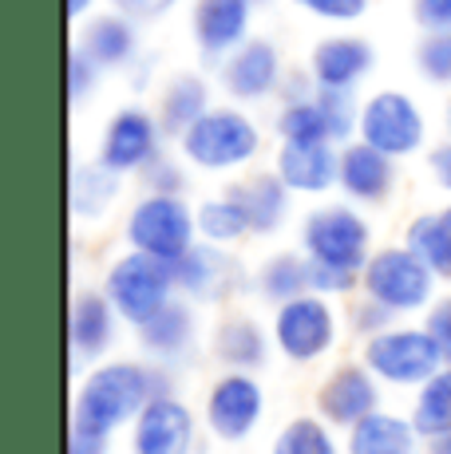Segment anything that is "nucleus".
<instances>
[{"instance_id": "f257e3e1", "label": "nucleus", "mask_w": 451, "mask_h": 454, "mask_svg": "<svg viewBox=\"0 0 451 454\" xmlns=\"http://www.w3.org/2000/svg\"><path fill=\"white\" fill-rule=\"evenodd\" d=\"M154 395H175V380L162 368H143L131 360L103 364L80 383L72 419L99 427V431H115V427L135 423Z\"/></svg>"}, {"instance_id": "f03ea898", "label": "nucleus", "mask_w": 451, "mask_h": 454, "mask_svg": "<svg viewBox=\"0 0 451 454\" xmlns=\"http://www.w3.org/2000/svg\"><path fill=\"white\" fill-rule=\"evenodd\" d=\"M262 151V130L238 107H210L186 135L178 138V154L198 170H241Z\"/></svg>"}, {"instance_id": "7ed1b4c3", "label": "nucleus", "mask_w": 451, "mask_h": 454, "mask_svg": "<svg viewBox=\"0 0 451 454\" xmlns=\"http://www.w3.org/2000/svg\"><path fill=\"white\" fill-rule=\"evenodd\" d=\"M103 293L115 304L119 320L143 328L154 312H162L175 301V293H178L175 265L162 257H151V253L127 249L123 257L107 269V277H103Z\"/></svg>"}, {"instance_id": "20e7f679", "label": "nucleus", "mask_w": 451, "mask_h": 454, "mask_svg": "<svg viewBox=\"0 0 451 454\" xmlns=\"http://www.w3.org/2000/svg\"><path fill=\"white\" fill-rule=\"evenodd\" d=\"M301 253L317 265L352 269L364 273L372 257V230L349 202L344 206H317L301 222Z\"/></svg>"}, {"instance_id": "39448f33", "label": "nucleus", "mask_w": 451, "mask_h": 454, "mask_svg": "<svg viewBox=\"0 0 451 454\" xmlns=\"http://www.w3.org/2000/svg\"><path fill=\"white\" fill-rule=\"evenodd\" d=\"M439 277L423 265L420 253H412L407 246H384L368 257L360 273V293H368L372 301H380L384 309L400 312H420L431 304L436 296Z\"/></svg>"}, {"instance_id": "423d86ee", "label": "nucleus", "mask_w": 451, "mask_h": 454, "mask_svg": "<svg viewBox=\"0 0 451 454\" xmlns=\"http://www.w3.org/2000/svg\"><path fill=\"white\" fill-rule=\"evenodd\" d=\"M198 241V217L182 194H143L127 214V246L175 261Z\"/></svg>"}, {"instance_id": "0eeeda50", "label": "nucleus", "mask_w": 451, "mask_h": 454, "mask_svg": "<svg viewBox=\"0 0 451 454\" xmlns=\"http://www.w3.org/2000/svg\"><path fill=\"white\" fill-rule=\"evenodd\" d=\"M364 364L380 383L420 387L444 368V356L428 328H384L380 336L364 340Z\"/></svg>"}, {"instance_id": "6e6552de", "label": "nucleus", "mask_w": 451, "mask_h": 454, "mask_svg": "<svg viewBox=\"0 0 451 454\" xmlns=\"http://www.w3.org/2000/svg\"><path fill=\"white\" fill-rule=\"evenodd\" d=\"M357 138H364L368 146L392 154L396 162L412 159L415 151H423L428 143V119H423L420 103L404 91H376L364 99L360 107V130Z\"/></svg>"}, {"instance_id": "1a4fd4ad", "label": "nucleus", "mask_w": 451, "mask_h": 454, "mask_svg": "<svg viewBox=\"0 0 451 454\" xmlns=\"http://www.w3.org/2000/svg\"><path fill=\"white\" fill-rule=\"evenodd\" d=\"M273 344L285 360L313 364L336 344V312L328 296L305 293L297 301L277 304L273 312Z\"/></svg>"}, {"instance_id": "9d476101", "label": "nucleus", "mask_w": 451, "mask_h": 454, "mask_svg": "<svg viewBox=\"0 0 451 454\" xmlns=\"http://www.w3.org/2000/svg\"><path fill=\"white\" fill-rule=\"evenodd\" d=\"M162 143H167V130H162L159 115L146 107H119L115 115L107 119L99 138V162L115 174H143L146 166L162 154Z\"/></svg>"}, {"instance_id": "9b49d317", "label": "nucleus", "mask_w": 451, "mask_h": 454, "mask_svg": "<svg viewBox=\"0 0 451 454\" xmlns=\"http://www.w3.org/2000/svg\"><path fill=\"white\" fill-rule=\"evenodd\" d=\"M175 281H178V293L198 304L233 301L238 293L249 289V277L241 269V261L226 246H210L202 238L190 246V253H182L175 261Z\"/></svg>"}, {"instance_id": "f8f14e48", "label": "nucleus", "mask_w": 451, "mask_h": 454, "mask_svg": "<svg viewBox=\"0 0 451 454\" xmlns=\"http://www.w3.org/2000/svg\"><path fill=\"white\" fill-rule=\"evenodd\" d=\"M285 64L273 40L249 36L241 48H233L230 56L218 64V83L233 103H262L270 95L281 91Z\"/></svg>"}, {"instance_id": "ddd939ff", "label": "nucleus", "mask_w": 451, "mask_h": 454, "mask_svg": "<svg viewBox=\"0 0 451 454\" xmlns=\"http://www.w3.org/2000/svg\"><path fill=\"white\" fill-rule=\"evenodd\" d=\"M265 415V391L249 372H230L206 395V427L214 439L222 442H241L254 434V427Z\"/></svg>"}, {"instance_id": "4468645a", "label": "nucleus", "mask_w": 451, "mask_h": 454, "mask_svg": "<svg viewBox=\"0 0 451 454\" xmlns=\"http://www.w3.org/2000/svg\"><path fill=\"white\" fill-rule=\"evenodd\" d=\"M249 24H254V0H194L190 32L198 56L206 64H222L233 48L249 40Z\"/></svg>"}, {"instance_id": "2eb2a0df", "label": "nucleus", "mask_w": 451, "mask_h": 454, "mask_svg": "<svg viewBox=\"0 0 451 454\" xmlns=\"http://www.w3.org/2000/svg\"><path fill=\"white\" fill-rule=\"evenodd\" d=\"M198 439V419L175 395H154L138 411L131 450L135 454H190Z\"/></svg>"}, {"instance_id": "dca6fc26", "label": "nucleus", "mask_w": 451, "mask_h": 454, "mask_svg": "<svg viewBox=\"0 0 451 454\" xmlns=\"http://www.w3.org/2000/svg\"><path fill=\"white\" fill-rule=\"evenodd\" d=\"M380 411V380L368 364H341L317 391V415L328 427H357L364 415Z\"/></svg>"}, {"instance_id": "f3484780", "label": "nucleus", "mask_w": 451, "mask_h": 454, "mask_svg": "<svg viewBox=\"0 0 451 454\" xmlns=\"http://www.w3.org/2000/svg\"><path fill=\"white\" fill-rule=\"evenodd\" d=\"M349 202L357 206H384L396 190V159L376 146H368L364 138L341 146V182H336Z\"/></svg>"}, {"instance_id": "a211bd4d", "label": "nucleus", "mask_w": 451, "mask_h": 454, "mask_svg": "<svg viewBox=\"0 0 451 454\" xmlns=\"http://www.w3.org/2000/svg\"><path fill=\"white\" fill-rule=\"evenodd\" d=\"M273 170L293 194H328L341 182V146L336 143H281Z\"/></svg>"}, {"instance_id": "6ab92c4d", "label": "nucleus", "mask_w": 451, "mask_h": 454, "mask_svg": "<svg viewBox=\"0 0 451 454\" xmlns=\"http://www.w3.org/2000/svg\"><path fill=\"white\" fill-rule=\"evenodd\" d=\"M83 51L103 67V72H123V67L138 64V20L127 12H91L80 24L75 36Z\"/></svg>"}, {"instance_id": "aec40b11", "label": "nucleus", "mask_w": 451, "mask_h": 454, "mask_svg": "<svg viewBox=\"0 0 451 454\" xmlns=\"http://www.w3.org/2000/svg\"><path fill=\"white\" fill-rule=\"evenodd\" d=\"M372 64H376L372 43L364 36H352V32L317 40L309 51V72H313L317 87H360Z\"/></svg>"}, {"instance_id": "412c9836", "label": "nucleus", "mask_w": 451, "mask_h": 454, "mask_svg": "<svg viewBox=\"0 0 451 454\" xmlns=\"http://www.w3.org/2000/svg\"><path fill=\"white\" fill-rule=\"evenodd\" d=\"M226 194H233L241 202L254 238H270V233L281 230L285 217H289V206H293V190L285 186L277 170L246 174V178H238L230 190H226Z\"/></svg>"}, {"instance_id": "4be33fe9", "label": "nucleus", "mask_w": 451, "mask_h": 454, "mask_svg": "<svg viewBox=\"0 0 451 454\" xmlns=\"http://www.w3.org/2000/svg\"><path fill=\"white\" fill-rule=\"evenodd\" d=\"M115 304L107 301V293H80L67 312V340H72L75 360H99L107 356V348L115 344Z\"/></svg>"}, {"instance_id": "5701e85b", "label": "nucleus", "mask_w": 451, "mask_h": 454, "mask_svg": "<svg viewBox=\"0 0 451 454\" xmlns=\"http://www.w3.org/2000/svg\"><path fill=\"white\" fill-rule=\"evenodd\" d=\"M270 344H273V332L265 336V328L257 325L254 317H226V320L214 325V336H210L214 360L230 372L265 368V360H270Z\"/></svg>"}, {"instance_id": "b1692460", "label": "nucleus", "mask_w": 451, "mask_h": 454, "mask_svg": "<svg viewBox=\"0 0 451 454\" xmlns=\"http://www.w3.org/2000/svg\"><path fill=\"white\" fill-rule=\"evenodd\" d=\"M194 336H198L194 309H190L186 301H178V296L138 328V344H143V352L159 364H175V360H182V356H190L194 352Z\"/></svg>"}, {"instance_id": "393cba45", "label": "nucleus", "mask_w": 451, "mask_h": 454, "mask_svg": "<svg viewBox=\"0 0 451 454\" xmlns=\"http://www.w3.org/2000/svg\"><path fill=\"white\" fill-rule=\"evenodd\" d=\"M210 107H214L210 103V83H206L198 72H178L175 80L162 87L159 111H154V115H159L167 138H182Z\"/></svg>"}, {"instance_id": "a878e982", "label": "nucleus", "mask_w": 451, "mask_h": 454, "mask_svg": "<svg viewBox=\"0 0 451 454\" xmlns=\"http://www.w3.org/2000/svg\"><path fill=\"white\" fill-rule=\"evenodd\" d=\"M420 450V431L412 419L372 411L357 427H349V454H415Z\"/></svg>"}, {"instance_id": "bb28decb", "label": "nucleus", "mask_w": 451, "mask_h": 454, "mask_svg": "<svg viewBox=\"0 0 451 454\" xmlns=\"http://www.w3.org/2000/svg\"><path fill=\"white\" fill-rule=\"evenodd\" d=\"M119 178L123 174L107 170L99 159L83 162L72 170V186H67V198H72V214L80 222H99L111 209V202L119 198Z\"/></svg>"}, {"instance_id": "cd10ccee", "label": "nucleus", "mask_w": 451, "mask_h": 454, "mask_svg": "<svg viewBox=\"0 0 451 454\" xmlns=\"http://www.w3.org/2000/svg\"><path fill=\"white\" fill-rule=\"evenodd\" d=\"M254 285L273 309L285 304V301H297V296L313 293V281H309V257L305 253H289V249L273 253V257L262 261Z\"/></svg>"}, {"instance_id": "c85d7f7f", "label": "nucleus", "mask_w": 451, "mask_h": 454, "mask_svg": "<svg viewBox=\"0 0 451 454\" xmlns=\"http://www.w3.org/2000/svg\"><path fill=\"white\" fill-rule=\"evenodd\" d=\"M194 217H198V238L210 241V246H238L241 238H249V217L241 202L233 194H222V198H206L202 206H194Z\"/></svg>"}, {"instance_id": "c756f323", "label": "nucleus", "mask_w": 451, "mask_h": 454, "mask_svg": "<svg viewBox=\"0 0 451 454\" xmlns=\"http://www.w3.org/2000/svg\"><path fill=\"white\" fill-rule=\"evenodd\" d=\"M404 246L412 253H420L423 265H428L439 281H451V230L444 225L439 209L436 214L412 217V225H407V233H404Z\"/></svg>"}, {"instance_id": "7c9ffc66", "label": "nucleus", "mask_w": 451, "mask_h": 454, "mask_svg": "<svg viewBox=\"0 0 451 454\" xmlns=\"http://www.w3.org/2000/svg\"><path fill=\"white\" fill-rule=\"evenodd\" d=\"M412 427L420 439L451 434V368H439L428 383H420V395L412 407Z\"/></svg>"}, {"instance_id": "2f4dec72", "label": "nucleus", "mask_w": 451, "mask_h": 454, "mask_svg": "<svg viewBox=\"0 0 451 454\" xmlns=\"http://www.w3.org/2000/svg\"><path fill=\"white\" fill-rule=\"evenodd\" d=\"M273 130H277L281 143H333L317 95L313 99L281 103V111H277V119H273Z\"/></svg>"}, {"instance_id": "473e14b6", "label": "nucleus", "mask_w": 451, "mask_h": 454, "mask_svg": "<svg viewBox=\"0 0 451 454\" xmlns=\"http://www.w3.org/2000/svg\"><path fill=\"white\" fill-rule=\"evenodd\" d=\"M317 103H320V111H325L333 143L336 146L352 143L360 130V107H364L357 99V87H317Z\"/></svg>"}, {"instance_id": "72a5a7b5", "label": "nucleus", "mask_w": 451, "mask_h": 454, "mask_svg": "<svg viewBox=\"0 0 451 454\" xmlns=\"http://www.w3.org/2000/svg\"><path fill=\"white\" fill-rule=\"evenodd\" d=\"M273 454H341V447L325 419L301 415L281 427V434L273 439Z\"/></svg>"}, {"instance_id": "f704fd0d", "label": "nucleus", "mask_w": 451, "mask_h": 454, "mask_svg": "<svg viewBox=\"0 0 451 454\" xmlns=\"http://www.w3.org/2000/svg\"><path fill=\"white\" fill-rule=\"evenodd\" d=\"M415 72L431 87H451V32H423L415 43Z\"/></svg>"}, {"instance_id": "c9c22d12", "label": "nucleus", "mask_w": 451, "mask_h": 454, "mask_svg": "<svg viewBox=\"0 0 451 454\" xmlns=\"http://www.w3.org/2000/svg\"><path fill=\"white\" fill-rule=\"evenodd\" d=\"M99 80H103V67L95 64L80 43H72V51H67V99L83 103L88 95L99 91Z\"/></svg>"}, {"instance_id": "e433bc0d", "label": "nucleus", "mask_w": 451, "mask_h": 454, "mask_svg": "<svg viewBox=\"0 0 451 454\" xmlns=\"http://www.w3.org/2000/svg\"><path fill=\"white\" fill-rule=\"evenodd\" d=\"M182 162H186V159H182ZM182 162L170 159V154L162 151L159 159L138 174V178H143V186H146V194H182V190H186V170H182Z\"/></svg>"}, {"instance_id": "4c0bfd02", "label": "nucleus", "mask_w": 451, "mask_h": 454, "mask_svg": "<svg viewBox=\"0 0 451 454\" xmlns=\"http://www.w3.org/2000/svg\"><path fill=\"white\" fill-rule=\"evenodd\" d=\"M305 16L325 24H357L364 12H368L372 0H293Z\"/></svg>"}, {"instance_id": "58836bf2", "label": "nucleus", "mask_w": 451, "mask_h": 454, "mask_svg": "<svg viewBox=\"0 0 451 454\" xmlns=\"http://www.w3.org/2000/svg\"><path fill=\"white\" fill-rule=\"evenodd\" d=\"M392 317H396L392 309H384V304H380V301H372V296L364 293L360 301L349 309V328L357 332V336L372 340V336H380V332H384V328H392Z\"/></svg>"}, {"instance_id": "ea45409f", "label": "nucleus", "mask_w": 451, "mask_h": 454, "mask_svg": "<svg viewBox=\"0 0 451 454\" xmlns=\"http://www.w3.org/2000/svg\"><path fill=\"white\" fill-rule=\"evenodd\" d=\"M309 281H313V293H320V296H344V293L360 289V273H352V269L317 265V261H309Z\"/></svg>"}, {"instance_id": "a19ab883", "label": "nucleus", "mask_w": 451, "mask_h": 454, "mask_svg": "<svg viewBox=\"0 0 451 454\" xmlns=\"http://www.w3.org/2000/svg\"><path fill=\"white\" fill-rule=\"evenodd\" d=\"M423 328H428L431 340H436L439 356H444V368H451V296H439V301L428 304V320H423Z\"/></svg>"}, {"instance_id": "79ce46f5", "label": "nucleus", "mask_w": 451, "mask_h": 454, "mask_svg": "<svg viewBox=\"0 0 451 454\" xmlns=\"http://www.w3.org/2000/svg\"><path fill=\"white\" fill-rule=\"evenodd\" d=\"M107 450H111V431H99V427L72 419V427H67V454H107Z\"/></svg>"}, {"instance_id": "37998d69", "label": "nucleus", "mask_w": 451, "mask_h": 454, "mask_svg": "<svg viewBox=\"0 0 451 454\" xmlns=\"http://www.w3.org/2000/svg\"><path fill=\"white\" fill-rule=\"evenodd\" d=\"M420 32H451V0H412Z\"/></svg>"}, {"instance_id": "c03bdc74", "label": "nucleus", "mask_w": 451, "mask_h": 454, "mask_svg": "<svg viewBox=\"0 0 451 454\" xmlns=\"http://www.w3.org/2000/svg\"><path fill=\"white\" fill-rule=\"evenodd\" d=\"M313 95H317L313 72H309V67H297V72H285L277 99H281V103H297V99H313Z\"/></svg>"}, {"instance_id": "a18cd8bd", "label": "nucleus", "mask_w": 451, "mask_h": 454, "mask_svg": "<svg viewBox=\"0 0 451 454\" xmlns=\"http://www.w3.org/2000/svg\"><path fill=\"white\" fill-rule=\"evenodd\" d=\"M115 12H127L135 16V20H159V16H167L170 8L178 4V0H107Z\"/></svg>"}, {"instance_id": "49530a36", "label": "nucleus", "mask_w": 451, "mask_h": 454, "mask_svg": "<svg viewBox=\"0 0 451 454\" xmlns=\"http://www.w3.org/2000/svg\"><path fill=\"white\" fill-rule=\"evenodd\" d=\"M428 166H431V178H436L439 186L451 194V138H447V143H439L436 151L428 154Z\"/></svg>"}, {"instance_id": "de8ad7c7", "label": "nucleus", "mask_w": 451, "mask_h": 454, "mask_svg": "<svg viewBox=\"0 0 451 454\" xmlns=\"http://www.w3.org/2000/svg\"><path fill=\"white\" fill-rule=\"evenodd\" d=\"M95 12V0H64V16L72 24H83Z\"/></svg>"}, {"instance_id": "09e8293b", "label": "nucleus", "mask_w": 451, "mask_h": 454, "mask_svg": "<svg viewBox=\"0 0 451 454\" xmlns=\"http://www.w3.org/2000/svg\"><path fill=\"white\" fill-rule=\"evenodd\" d=\"M428 454H451V434H439V439H428Z\"/></svg>"}, {"instance_id": "8fccbe9b", "label": "nucleus", "mask_w": 451, "mask_h": 454, "mask_svg": "<svg viewBox=\"0 0 451 454\" xmlns=\"http://www.w3.org/2000/svg\"><path fill=\"white\" fill-rule=\"evenodd\" d=\"M447 127H451V111H447Z\"/></svg>"}, {"instance_id": "3c124183", "label": "nucleus", "mask_w": 451, "mask_h": 454, "mask_svg": "<svg viewBox=\"0 0 451 454\" xmlns=\"http://www.w3.org/2000/svg\"><path fill=\"white\" fill-rule=\"evenodd\" d=\"M254 4H265V0H254Z\"/></svg>"}]
</instances>
